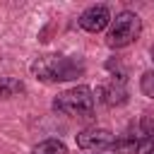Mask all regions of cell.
<instances>
[{
  "instance_id": "12",
  "label": "cell",
  "mask_w": 154,
  "mask_h": 154,
  "mask_svg": "<svg viewBox=\"0 0 154 154\" xmlns=\"http://www.w3.org/2000/svg\"><path fill=\"white\" fill-rule=\"evenodd\" d=\"M140 154H154V142H147V144H142Z\"/></svg>"
},
{
  "instance_id": "4",
  "label": "cell",
  "mask_w": 154,
  "mask_h": 154,
  "mask_svg": "<svg viewBox=\"0 0 154 154\" xmlns=\"http://www.w3.org/2000/svg\"><path fill=\"white\" fill-rule=\"evenodd\" d=\"M113 142L116 137L108 128H87L77 135V147L84 152H103V149H111Z\"/></svg>"
},
{
  "instance_id": "13",
  "label": "cell",
  "mask_w": 154,
  "mask_h": 154,
  "mask_svg": "<svg viewBox=\"0 0 154 154\" xmlns=\"http://www.w3.org/2000/svg\"><path fill=\"white\" fill-rule=\"evenodd\" d=\"M152 60H154V46H152Z\"/></svg>"
},
{
  "instance_id": "9",
  "label": "cell",
  "mask_w": 154,
  "mask_h": 154,
  "mask_svg": "<svg viewBox=\"0 0 154 154\" xmlns=\"http://www.w3.org/2000/svg\"><path fill=\"white\" fill-rule=\"evenodd\" d=\"M24 91V84L17 77H0V99H12Z\"/></svg>"
},
{
  "instance_id": "7",
  "label": "cell",
  "mask_w": 154,
  "mask_h": 154,
  "mask_svg": "<svg viewBox=\"0 0 154 154\" xmlns=\"http://www.w3.org/2000/svg\"><path fill=\"white\" fill-rule=\"evenodd\" d=\"M113 154H140V149H142V142L132 135V132H128V135H123V137H116V142H113Z\"/></svg>"
},
{
  "instance_id": "8",
  "label": "cell",
  "mask_w": 154,
  "mask_h": 154,
  "mask_svg": "<svg viewBox=\"0 0 154 154\" xmlns=\"http://www.w3.org/2000/svg\"><path fill=\"white\" fill-rule=\"evenodd\" d=\"M140 142H152V137H154V118L149 116V113H144L142 118H140V123H137V130L132 132Z\"/></svg>"
},
{
  "instance_id": "10",
  "label": "cell",
  "mask_w": 154,
  "mask_h": 154,
  "mask_svg": "<svg viewBox=\"0 0 154 154\" xmlns=\"http://www.w3.org/2000/svg\"><path fill=\"white\" fill-rule=\"evenodd\" d=\"M34 154H67V147L60 140H43L34 147Z\"/></svg>"
},
{
  "instance_id": "11",
  "label": "cell",
  "mask_w": 154,
  "mask_h": 154,
  "mask_svg": "<svg viewBox=\"0 0 154 154\" xmlns=\"http://www.w3.org/2000/svg\"><path fill=\"white\" fill-rule=\"evenodd\" d=\"M140 89L147 99H154V70H147L142 77H140Z\"/></svg>"
},
{
  "instance_id": "2",
  "label": "cell",
  "mask_w": 154,
  "mask_h": 154,
  "mask_svg": "<svg viewBox=\"0 0 154 154\" xmlns=\"http://www.w3.org/2000/svg\"><path fill=\"white\" fill-rule=\"evenodd\" d=\"M53 108L58 113L70 116V118H87L94 111V91L89 87H84V84L72 87V89H67V91L55 96Z\"/></svg>"
},
{
  "instance_id": "6",
  "label": "cell",
  "mask_w": 154,
  "mask_h": 154,
  "mask_svg": "<svg viewBox=\"0 0 154 154\" xmlns=\"http://www.w3.org/2000/svg\"><path fill=\"white\" fill-rule=\"evenodd\" d=\"M99 96L106 106H123L128 101V89H125V79L123 75H116L108 84H103L99 89Z\"/></svg>"
},
{
  "instance_id": "3",
  "label": "cell",
  "mask_w": 154,
  "mask_h": 154,
  "mask_svg": "<svg viewBox=\"0 0 154 154\" xmlns=\"http://www.w3.org/2000/svg\"><path fill=\"white\" fill-rule=\"evenodd\" d=\"M142 31V19L135 12H120L116 19H111L108 31H106V46L108 48H125L130 46Z\"/></svg>"
},
{
  "instance_id": "1",
  "label": "cell",
  "mask_w": 154,
  "mask_h": 154,
  "mask_svg": "<svg viewBox=\"0 0 154 154\" xmlns=\"http://www.w3.org/2000/svg\"><path fill=\"white\" fill-rule=\"evenodd\" d=\"M31 72L41 82H67L84 75V63L67 55H41L31 63Z\"/></svg>"
},
{
  "instance_id": "5",
  "label": "cell",
  "mask_w": 154,
  "mask_h": 154,
  "mask_svg": "<svg viewBox=\"0 0 154 154\" xmlns=\"http://www.w3.org/2000/svg\"><path fill=\"white\" fill-rule=\"evenodd\" d=\"M111 12H108V7L106 5H91V7H87L82 14H79V26L84 29V31H89V34H99V31H103V29H108V24H111Z\"/></svg>"
}]
</instances>
